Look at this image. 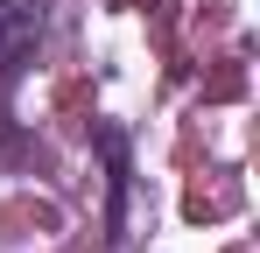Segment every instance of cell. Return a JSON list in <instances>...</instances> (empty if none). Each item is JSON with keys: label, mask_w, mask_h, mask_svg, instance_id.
I'll list each match as a JSON object with an SVG mask.
<instances>
[{"label": "cell", "mask_w": 260, "mask_h": 253, "mask_svg": "<svg viewBox=\"0 0 260 253\" xmlns=\"http://www.w3.org/2000/svg\"><path fill=\"white\" fill-rule=\"evenodd\" d=\"M43 21H49V7H43V0H0V78H14V71L36 56Z\"/></svg>", "instance_id": "6da1fadb"}]
</instances>
